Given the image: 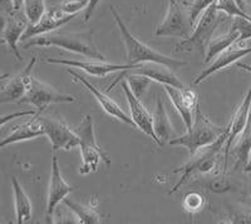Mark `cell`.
Returning a JSON list of instances; mask_svg holds the SVG:
<instances>
[{
	"mask_svg": "<svg viewBox=\"0 0 251 224\" xmlns=\"http://www.w3.org/2000/svg\"><path fill=\"white\" fill-rule=\"evenodd\" d=\"M228 135V127L225 133L220 136L215 143H212L208 147L202 148L195 154H191V158L188 159L185 164L178 167L174 170V173H181L180 180L174 185L170 194L176 193L188 179L192 178L196 174H210L214 173L215 169L223 164L224 168V147H225L226 139Z\"/></svg>",
	"mask_w": 251,
	"mask_h": 224,
	"instance_id": "1",
	"label": "cell"
},
{
	"mask_svg": "<svg viewBox=\"0 0 251 224\" xmlns=\"http://www.w3.org/2000/svg\"><path fill=\"white\" fill-rule=\"evenodd\" d=\"M93 33V30L86 33H48L29 39L28 43L23 44V49L31 46H57L91 59L104 60V55L94 44Z\"/></svg>",
	"mask_w": 251,
	"mask_h": 224,
	"instance_id": "2",
	"label": "cell"
},
{
	"mask_svg": "<svg viewBox=\"0 0 251 224\" xmlns=\"http://www.w3.org/2000/svg\"><path fill=\"white\" fill-rule=\"evenodd\" d=\"M111 13L113 15V19L120 29L121 37H122L123 43H125L126 53H127V60L128 64H140V63H157V64H162V66L169 67L172 70L182 68L186 66V63L182 60L174 59V58L165 55L160 51L154 50L151 46L138 40L137 38L133 37L129 29L125 24L121 15L113 6H111Z\"/></svg>",
	"mask_w": 251,
	"mask_h": 224,
	"instance_id": "3",
	"label": "cell"
},
{
	"mask_svg": "<svg viewBox=\"0 0 251 224\" xmlns=\"http://www.w3.org/2000/svg\"><path fill=\"white\" fill-rule=\"evenodd\" d=\"M227 127H220L208 120L199 108L195 112V118L192 125L187 129L183 135L172 138L170 145H180L185 147L191 154H195L202 148L211 145L220 136L226 132Z\"/></svg>",
	"mask_w": 251,
	"mask_h": 224,
	"instance_id": "4",
	"label": "cell"
},
{
	"mask_svg": "<svg viewBox=\"0 0 251 224\" xmlns=\"http://www.w3.org/2000/svg\"><path fill=\"white\" fill-rule=\"evenodd\" d=\"M224 18L221 17V12H219L216 3L208 6L205 12L201 14L199 20L196 22V26L191 35L182 42H180L175 46V53H191L197 51L199 54L205 58L207 46L210 44L214 35L215 30L220 23L223 22Z\"/></svg>",
	"mask_w": 251,
	"mask_h": 224,
	"instance_id": "5",
	"label": "cell"
},
{
	"mask_svg": "<svg viewBox=\"0 0 251 224\" xmlns=\"http://www.w3.org/2000/svg\"><path fill=\"white\" fill-rule=\"evenodd\" d=\"M80 140V157H82V165L78 173L80 176H88L96 173L100 168V163H104L106 167L111 165V159L102 151L100 145L96 140L94 134V123L92 115L87 114L84 119L75 129Z\"/></svg>",
	"mask_w": 251,
	"mask_h": 224,
	"instance_id": "6",
	"label": "cell"
},
{
	"mask_svg": "<svg viewBox=\"0 0 251 224\" xmlns=\"http://www.w3.org/2000/svg\"><path fill=\"white\" fill-rule=\"evenodd\" d=\"M194 25L195 23L192 22L188 8L177 0H169L165 19L157 26L154 34L157 37H177L186 39L194 31Z\"/></svg>",
	"mask_w": 251,
	"mask_h": 224,
	"instance_id": "7",
	"label": "cell"
},
{
	"mask_svg": "<svg viewBox=\"0 0 251 224\" xmlns=\"http://www.w3.org/2000/svg\"><path fill=\"white\" fill-rule=\"evenodd\" d=\"M39 120L42 123L50 142L53 152L57 151H72L75 148L79 147L80 140L75 131H72L71 128L64 122L50 116H43L39 114Z\"/></svg>",
	"mask_w": 251,
	"mask_h": 224,
	"instance_id": "8",
	"label": "cell"
},
{
	"mask_svg": "<svg viewBox=\"0 0 251 224\" xmlns=\"http://www.w3.org/2000/svg\"><path fill=\"white\" fill-rule=\"evenodd\" d=\"M75 98L69 94L59 93L54 88L44 84L37 78L33 77L30 88L25 97L20 100V103H28L33 105L38 114H42L50 104H58V103H73Z\"/></svg>",
	"mask_w": 251,
	"mask_h": 224,
	"instance_id": "9",
	"label": "cell"
},
{
	"mask_svg": "<svg viewBox=\"0 0 251 224\" xmlns=\"http://www.w3.org/2000/svg\"><path fill=\"white\" fill-rule=\"evenodd\" d=\"M37 63V57H33L28 66L23 70L18 73L14 77H9V79H5V77L1 78V88H0V102L3 103H12V102H20L25 97L30 88L33 75L31 71Z\"/></svg>",
	"mask_w": 251,
	"mask_h": 224,
	"instance_id": "10",
	"label": "cell"
},
{
	"mask_svg": "<svg viewBox=\"0 0 251 224\" xmlns=\"http://www.w3.org/2000/svg\"><path fill=\"white\" fill-rule=\"evenodd\" d=\"M73 190H75V187H72L69 183L66 182V179L63 178L59 164H58L57 156H53L51 157V173L46 207L47 223H53V214H54L57 205L62 203Z\"/></svg>",
	"mask_w": 251,
	"mask_h": 224,
	"instance_id": "11",
	"label": "cell"
},
{
	"mask_svg": "<svg viewBox=\"0 0 251 224\" xmlns=\"http://www.w3.org/2000/svg\"><path fill=\"white\" fill-rule=\"evenodd\" d=\"M121 87H122L123 91L126 94L127 103H128L129 107V113H131V118L134 122V124H136V127L141 132H143L146 135H149L154 143L160 145V140L157 138L153 129V115L146 109L145 105L141 103L140 98H137L132 93L128 83L126 82V80H122L121 82Z\"/></svg>",
	"mask_w": 251,
	"mask_h": 224,
	"instance_id": "12",
	"label": "cell"
},
{
	"mask_svg": "<svg viewBox=\"0 0 251 224\" xmlns=\"http://www.w3.org/2000/svg\"><path fill=\"white\" fill-rule=\"evenodd\" d=\"M251 112V85L249 88L248 93H246L245 98L243 99L241 104L237 107L236 112L232 115L231 123L227 125L228 127V135L227 139H226L225 147H224V168L223 172L226 174V170H227L228 165V158H230V151H231V147L234 144V142L236 140L237 136L240 135V133L245 129L246 124H248L249 116H250Z\"/></svg>",
	"mask_w": 251,
	"mask_h": 224,
	"instance_id": "13",
	"label": "cell"
},
{
	"mask_svg": "<svg viewBox=\"0 0 251 224\" xmlns=\"http://www.w3.org/2000/svg\"><path fill=\"white\" fill-rule=\"evenodd\" d=\"M49 64H60V66H67L71 68L79 69V70L86 71L89 75L93 77H106L108 74L116 73V71H123L133 69L137 64H111L103 60L100 62H88V60H72V59H58V58H48L46 59Z\"/></svg>",
	"mask_w": 251,
	"mask_h": 224,
	"instance_id": "14",
	"label": "cell"
},
{
	"mask_svg": "<svg viewBox=\"0 0 251 224\" xmlns=\"http://www.w3.org/2000/svg\"><path fill=\"white\" fill-rule=\"evenodd\" d=\"M251 54V46H245L244 45V42H235L231 46H228L227 49L223 50L214 59V62L211 63V66L208 68L203 69L199 75L196 77V79L194 80V84H200L203 80L207 79L210 75L217 73V71L223 70V69L227 68L228 66H231L234 63H236L237 60L241 59V58L246 57V55Z\"/></svg>",
	"mask_w": 251,
	"mask_h": 224,
	"instance_id": "15",
	"label": "cell"
},
{
	"mask_svg": "<svg viewBox=\"0 0 251 224\" xmlns=\"http://www.w3.org/2000/svg\"><path fill=\"white\" fill-rule=\"evenodd\" d=\"M77 15H68L63 12L62 9L59 8V5L53 6L49 10H47L46 14L42 17V19L35 24H29V26L26 28V30L24 31L23 37L20 40H29L33 39L35 37H39V35L48 34L54 31L55 29L60 28L64 24L69 23L73 18H75Z\"/></svg>",
	"mask_w": 251,
	"mask_h": 224,
	"instance_id": "16",
	"label": "cell"
},
{
	"mask_svg": "<svg viewBox=\"0 0 251 224\" xmlns=\"http://www.w3.org/2000/svg\"><path fill=\"white\" fill-rule=\"evenodd\" d=\"M29 24L30 23L25 14H20L19 12H14V10L8 13V15L3 19L1 42L8 44L10 51L19 60H22V55H20L19 48H18V42L22 39Z\"/></svg>",
	"mask_w": 251,
	"mask_h": 224,
	"instance_id": "17",
	"label": "cell"
},
{
	"mask_svg": "<svg viewBox=\"0 0 251 224\" xmlns=\"http://www.w3.org/2000/svg\"><path fill=\"white\" fill-rule=\"evenodd\" d=\"M67 71L71 74L72 77L75 78V82H78V83H80V84L84 85V87H86V88L88 89L92 94H93V97L97 99V102L100 103V105L102 107L103 111L106 112L109 116H113V118H116V119L126 123V124L134 125V127H136V124H134V122L132 120L131 116L127 115V114L123 112V109L121 108L120 105L114 102L113 99H111L108 95H106V94L103 93V91H100V89L96 88L93 84H91V83H89L86 78L83 77V75H80V74L77 73L75 70H73V69H67Z\"/></svg>",
	"mask_w": 251,
	"mask_h": 224,
	"instance_id": "18",
	"label": "cell"
},
{
	"mask_svg": "<svg viewBox=\"0 0 251 224\" xmlns=\"http://www.w3.org/2000/svg\"><path fill=\"white\" fill-rule=\"evenodd\" d=\"M122 73H136L142 74L149 77L152 82H157L160 84H169L177 87V88H183V84L176 74L170 69L169 67L157 64V63H140L129 70H123Z\"/></svg>",
	"mask_w": 251,
	"mask_h": 224,
	"instance_id": "19",
	"label": "cell"
},
{
	"mask_svg": "<svg viewBox=\"0 0 251 224\" xmlns=\"http://www.w3.org/2000/svg\"><path fill=\"white\" fill-rule=\"evenodd\" d=\"M46 135L44 128L39 120V114L31 115L30 120L23 123V124L17 125L13 128V131L1 139L0 147L4 148L8 144H14V143L24 142V140L35 139L38 136Z\"/></svg>",
	"mask_w": 251,
	"mask_h": 224,
	"instance_id": "20",
	"label": "cell"
},
{
	"mask_svg": "<svg viewBox=\"0 0 251 224\" xmlns=\"http://www.w3.org/2000/svg\"><path fill=\"white\" fill-rule=\"evenodd\" d=\"M230 156L234 158V169H245L251 157V112L245 129L240 133L232 144Z\"/></svg>",
	"mask_w": 251,
	"mask_h": 224,
	"instance_id": "21",
	"label": "cell"
},
{
	"mask_svg": "<svg viewBox=\"0 0 251 224\" xmlns=\"http://www.w3.org/2000/svg\"><path fill=\"white\" fill-rule=\"evenodd\" d=\"M153 129L157 138L160 140V147L170 143V140L174 138L175 129L165 108V104L160 98H157L156 100V111L153 113Z\"/></svg>",
	"mask_w": 251,
	"mask_h": 224,
	"instance_id": "22",
	"label": "cell"
},
{
	"mask_svg": "<svg viewBox=\"0 0 251 224\" xmlns=\"http://www.w3.org/2000/svg\"><path fill=\"white\" fill-rule=\"evenodd\" d=\"M12 187L14 192V205H15V219L18 224H24L31 218V202L25 190L18 182L15 177L12 178Z\"/></svg>",
	"mask_w": 251,
	"mask_h": 224,
	"instance_id": "23",
	"label": "cell"
},
{
	"mask_svg": "<svg viewBox=\"0 0 251 224\" xmlns=\"http://www.w3.org/2000/svg\"><path fill=\"white\" fill-rule=\"evenodd\" d=\"M239 37V31L231 26L226 34L212 38L211 42H210V44L207 46V51H206V55L203 58V63H210L212 59H215L221 51L227 49L228 46H231L235 42H237Z\"/></svg>",
	"mask_w": 251,
	"mask_h": 224,
	"instance_id": "24",
	"label": "cell"
},
{
	"mask_svg": "<svg viewBox=\"0 0 251 224\" xmlns=\"http://www.w3.org/2000/svg\"><path fill=\"white\" fill-rule=\"evenodd\" d=\"M63 203L75 213L79 223L83 224H98L100 223V216L97 212V202L89 203V204H80L71 199H64Z\"/></svg>",
	"mask_w": 251,
	"mask_h": 224,
	"instance_id": "25",
	"label": "cell"
},
{
	"mask_svg": "<svg viewBox=\"0 0 251 224\" xmlns=\"http://www.w3.org/2000/svg\"><path fill=\"white\" fill-rule=\"evenodd\" d=\"M165 91L167 93L169 98L171 99L172 104L176 108V111L178 112V114L182 118L183 123H185L186 128H190L194 123V112L190 111V109L186 107L185 100H183V95H182V89L183 88H177V87H174V85H169V84H163L162 85Z\"/></svg>",
	"mask_w": 251,
	"mask_h": 224,
	"instance_id": "26",
	"label": "cell"
},
{
	"mask_svg": "<svg viewBox=\"0 0 251 224\" xmlns=\"http://www.w3.org/2000/svg\"><path fill=\"white\" fill-rule=\"evenodd\" d=\"M205 205L206 197L202 193H200V192H196V190L188 192L182 198L183 210L188 213L190 216H195L197 213H200L205 208Z\"/></svg>",
	"mask_w": 251,
	"mask_h": 224,
	"instance_id": "27",
	"label": "cell"
},
{
	"mask_svg": "<svg viewBox=\"0 0 251 224\" xmlns=\"http://www.w3.org/2000/svg\"><path fill=\"white\" fill-rule=\"evenodd\" d=\"M24 14L28 18L29 23H38L46 14V0H24Z\"/></svg>",
	"mask_w": 251,
	"mask_h": 224,
	"instance_id": "28",
	"label": "cell"
},
{
	"mask_svg": "<svg viewBox=\"0 0 251 224\" xmlns=\"http://www.w3.org/2000/svg\"><path fill=\"white\" fill-rule=\"evenodd\" d=\"M216 6L219 9V12L225 13L227 17L236 18V17H243L246 19H251V15H248L246 13H244L240 6L237 5V3L235 0H217Z\"/></svg>",
	"mask_w": 251,
	"mask_h": 224,
	"instance_id": "29",
	"label": "cell"
},
{
	"mask_svg": "<svg viewBox=\"0 0 251 224\" xmlns=\"http://www.w3.org/2000/svg\"><path fill=\"white\" fill-rule=\"evenodd\" d=\"M224 223H235V224H251V207L249 208H235L226 216Z\"/></svg>",
	"mask_w": 251,
	"mask_h": 224,
	"instance_id": "30",
	"label": "cell"
},
{
	"mask_svg": "<svg viewBox=\"0 0 251 224\" xmlns=\"http://www.w3.org/2000/svg\"><path fill=\"white\" fill-rule=\"evenodd\" d=\"M231 26L239 31V42H246V40L251 39V19L236 17L232 20Z\"/></svg>",
	"mask_w": 251,
	"mask_h": 224,
	"instance_id": "31",
	"label": "cell"
},
{
	"mask_svg": "<svg viewBox=\"0 0 251 224\" xmlns=\"http://www.w3.org/2000/svg\"><path fill=\"white\" fill-rule=\"evenodd\" d=\"M216 1L217 0H192L190 5H188V12H190V15H191L192 22L196 23L206 9L214 3H216Z\"/></svg>",
	"mask_w": 251,
	"mask_h": 224,
	"instance_id": "32",
	"label": "cell"
},
{
	"mask_svg": "<svg viewBox=\"0 0 251 224\" xmlns=\"http://www.w3.org/2000/svg\"><path fill=\"white\" fill-rule=\"evenodd\" d=\"M89 0H67L59 4V8L68 15H77L80 10L88 6Z\"/></svg>",
	"mask_w": 251,
	"mask_h": 224,
	"instance_id": "33",
	"label": "cell"
},
{
	"mask_svg": "<svg viewBox=\"0 0 251 224\" xmlns=\"http://www.w3.org/2000/svg\"><path fill=\"white\" fill-rule=\"evenodd\" d=\"M207 187L208 189L212 190V192H216V193H224V192H227V190L231 188V185H230V183H228L227 179H226V174L221 173L220 174V177L212 179Z\"/></svg>",
	"mask_w": 251,
	"mask_h": 224,
	"instance_id": "34",
	"label": "cell"
},
{
	"mask_svg": "<svg viewBox=\"0 0 251 224\" xmlns=\"http://www.w3.org/2000/svg\"><path fill=\"white\" fill-rule=\"evenodd\" d=\"M100 0H89L88 6L84 9V15H83V20H84V23L89 22V19H91L92 15H93L94 10H96V8H97L98 4H100Z\"/></svg>",
	"mask_w": 251,
	"mask_h": 224,
	"instance_id": "35",
	"label": "cell"
},
{
	"mask_svg": "<svg viewBox=\"0 0 251 224\" xmlns=\"http://www.w3.org/2000/svg\"><path fill=\"white\" fill-rule=\"evenodd\" d=\"M237 3V5L240 6V9L243 10L244 13H246L248 15H251V5L249 4L248 0H235Z\"/></svg>",
	"mask_w": 251,
	"mask_h": 224,
	"instance_id": "36",
	"label": "cell"
},
{
	"mask_svg": "<svg viewBox=\"0 0 251 224\" xmlns=\"http://www.w3.org/2000/svg\"><path fill=\"white\" fill-rule=\"evenodd\" d=\"M0 6L3 9V13L13 12L12 0H0Z\"/></svg>",
	"mask_w": 251,
	"mask_h": 224,
	"instance_id": "37",
	"label": "cell"
},
{
	"mask_svg": "<svg viewBox=\"0 0 251 224\" xmlns=\"http://www.w3.org/2000/svg\"><path fill=\"white\" fill-rule=\"evenodd\" d=\"M13 4V10L14 12H20L22 6L24 5V0H12Z\"/></svg>",
	"mask_w": 251,
	"mask_h": 224,
	"instance_id": "38",
	"label": "cell"
},
{
	"mask_svg": "<svg viewBox=\"0 0 251 224\" xmlns=\"http://www.w3.org/2000/svg\"><path fill=\"white\" fill-rule=\"evenodd\" d=\"M237 68L243 69V70H246V71H249V73H251V66H249V64H243V63H237Z\"/></svg>",
	"mask_w": 251,
	"mask_h": 224,
	"instance_id": "39",
	"label": "cell"
},
{
	"mask_svg": "<svg viewBox=\"0 0 251 224\" xmlns=\"http://www.w3.org/2000/svg\"><path fill=\"white\" fill-rule=\"evenodd\" d=\"M244 170H245L246 173H250V172H251V157H250V160H249L248 165H246L245 169H244Z\"/></svg>",
	"mask_w": 251,
	"mask_h": 224,
	"instance_id": "40",
	"label": "cell"
},
{
	"mask_svg": "<svg viewBox=\"0 0 251 224\" xmlns=\"http://www.w3.org/2000/svg\"><path fill=\"white\" fill-rule=\"evenodd\" d=\"M248 190H249V194H250V197H251V178H250V180H249V185H248Z\"/></svg>",
	"mask_w": 251,
	"mask_h": 224,
	"instance_id": "41",
	"label": "cell"
}]
</instances>
